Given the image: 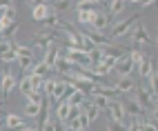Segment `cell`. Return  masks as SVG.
Listing matches in <instances>:
<instances>
[{
    "label": "cell",
    "instance_id": "obj_1",
    "mask_svg": "<svg viewBox=\"0 0 158 131\" xmlns=\"http://www.w3.org/2000/svg\"><path fill=\"white\" fill-rule=\"evenodd\" d=\"M140 23V14H136V16H129V18H125L120 20V23H116L109 31V38L111 40H120V38H129L131 36V31L134 27Z\"/></svg>",
    "mask_w": 158,
    "mask_h": 131
},
{
    "label": "cell",
    "instance_id": "obj_2",
    "mask_svg": "<svg viewBox=\"0 0 158 131\" xmlns=\"http://www.w3.org/2000/svg\"><path fill=\"white\" fill-rule=\"evenodd\" d=\"M56 38H58V31L56 29H47V27H43L38 31V34L34 36V47H38V49H49L51 45L56 42Z\"/></svg>",
    "mask_w": 158,
    "mask_h": 131
},
{
    "label": "cell",
    "instance_id": "obj_3",
    "mask_svg": "<svg viewBox=\"0 0 158 131\" xmlns=\"http://www.w3.org/2000/svg\"><path fill=\"white\" fill-rule=\"evenodd\" d=\"M65 58L71 60L76 67H91L89 51H85V49H73V47H69V49L65 51Z\"/></svg>",
    "mask_w": 158,
    "mask_h": 131
},
{
    "label": "cell",
    "instance_id": "obj_4",
    "mask_svg": "<svg viewBox=\"0 0 158 131\" xmlns=\"http://www.w3.org/2000/svg\"><path fill=\"white\" fill-rule=\"evenodd\" d=\"M134 93H136L134 98L140 102V107L145 109V111H147V109H154V107H156V96L149 91V87H136Z\"/></svg>",
    "mask_w": 158,
    "mask_h": 131
},
{
    "label": "cell",
    "instance_id": "obj_5",
    "mask_svg": "<svg viewBox=\"0 0 158 131\" xmlns=\"http://www.w3.org/2000/svg\"><path fill=\"white\" fill-rule=\"evenodd\" d=\"M49 16H54V7H51L49 2H43V0H40V2H36V5H34L31 18H34L36 23H45Z\"/></svg>",
    "mask_w": 158,
    "mask_h": 131
},
{
    "label": "cell",
    "instance_id": "obj_6",
    "mask_svg": "<svg viewBox=\"0 0 158 131\" xmlns=\"http://www.w3.org/2000/svg\"><path fill=\"white\" fill-rule=\"evenodd\" d=\"M107 113H109V120H116V122H125L127 125V109H125V102H118V100H114L107 109Z\"/></svg>",
    "mask_w": 158,
    "mask_h": 131
},
{
    "label": "cell",
    "instance_id": "obj_7",
    "mask_svg": "<svg viewBox=\"0 0 158 131\" xmlns=\"http://www.w3.org/2000/svg\"><path fill=\"white\" fill-rule=\"evenodd\" d=\"M14 60H18L16 49H14V40H0V62L9 64Z\"/></svg>",
    "mask_w": 158,
    "mask_h": 131
},
{
    "label": "cell",
    "instance_id": "obj_8",
    "mask_svg": "<svg viewBox=\"0 0 158 131\" xmlns=\"http://www.w3.org/2000/svg\"><path fill=\"white\" fill-rule=\"evenodd\" d=\"M134 71H136V64L131 62L129 53H125V56L118 60V64H116V69H114V73L118 76V78H125V76H131Z\"/></svg>",
    "mask_w": 158,
    "mask_h": 131
},
{
    "label": "cell",
    "instance_id": "obj_9",
    "mask_svg": "<svg viewBox=\"0 0 158 131\" xmlns=\"http://www.w3.org/2000/svg\"><path fill=\"white\" fill-rule=\"evenodd\" d=\"M54 69L62 76V78H67V76H71L73 71H76V64H73L71 60H67L65 53H60V58L56 60V67H54Z\"/></svg>",
    "mask_w": 158,
    "mask_h": 131
},
{
    "label": "cell",
    "instance_id": "obj_10",
    "mask_svg": "<svg viewBox=\"0 0 158 131\" xmlns=\"http://www.w3.org/2000/svg\"><path fill=\"white\" fill-rule=\"evenodd\" d=\"M25 125V118H20L18 113H7L5 116V129L7 131H23Z\"/></svg>",
    "mask_w": 158,
    "mask_h": 131
},
{
    "label": "cell",
    "instance_id": "obj_11",
    "mask_svg": "<svg viewBox=\"0 0 158 131\" xmlns=\"http://www.w3.org/2000/svg\"><path fill=\"white\" fill-rule=\"evenodd\" d=\"M116 91H118L120 96L123 93H134L136 91V80L131 78V76H125V78H118V80H116Z\"/></svg>",
    "mask_w": 158,
    "mask_h": 131
},
{
    "label": "cell",
    "instance_id": "obj_12",
    "mask_svg": "<svg viewBox=\"0 0 158 131\" xmlns=\"http://www.w3.org/2000/svg\"><path fill=\"white\" fill-rule=\"evenodd\" d=\"M129 40L131 42H136V45H147V42H149V34H147V29H145V25H136L134 27V31H131V36H129Z\"/></svg>",
    "mask_w": 158,
    "mask_h": 131
},
{
    "label": "cell",
    "instance_id": "obj_13",
    "mask_svg": "<svg viewBox=\"0 0 158 131\" xmlns=\"http://www.w3.org/2000/svg\"><path fill=\"white\" fill-rule=\"evenodd\" d=\"M18 82H20V80L16 78V73H9V71L5 69V76H2V80H0V89H2L5 96H9V93L14 91V87H16Z\"/></svg>",
    "mask_w": 158,
    "mask_h": 131
},
{
    "label": "cell",
    "instance_id": "obj_14",
    "mask_svg": "<svg viewBox=\"0 0 158 131\" xmlns=\"http://www.w3.org/2000/svg\"><path fill=\"white\" fill-rule=\"evenodd\" d=\"M60 53H62V51H60L56 45H51L49 49H45V51H43V62L47 64L49 69H54V67H56V60L60 58Z\"/></svg>",
    "mask_w": 158,
    "mask_h": 131
},
{
    "label": "cell",
    "instance_id": "obj_15",
    "mask_svg": "<svg viewBox=\"0 0 158 131\" xmlns=\"http://www.w3.org/2000/svg\"><path fill=\"white\" fill-rule=\"evenodd\" d=\"M136 71H138V76H140L143 80H149L152 73H154V60H152L149 56H145V58L140 60V64H138V69H136Z\"/></svg>",
    "mask_w": 158,
    "mask_h": 131
},
{
    "label": "cell",
    "instance_id": "obj_16",
    "mask_svg": "<svg viewBox=\"0 0 158 131\" xmlns=\"http://www.w3.org/2000/svg\"><path fill=\"white\" fill-rule=\"evenodd\" d=\"M125 109H127V116L129 118H143L145 116V109L140 107V102L136 100V98H129V100L125 102Z\"/></svg>",
    "mask_w": 158,
    "mask_h": 131
},
{
    "label": "cell",
    "instance_id": "obj_17",
    "mask_svg": "<svg viewBox=\"0 0 158 131\" xmlns=\"http://www.w3.org/2000/svg\"><path fill=\"white\" fill-rule=\"evenodd\" d=\"M69 113H71V104H69L67 100L58 102L56 109H54V116H56V120H60V122H67V120H69Z\"/></svg>",
    "mask_w": 158,
    "mask_h": 131
},
{
    "label": "cell",
    "instance_id": "obj_18",
    "mask_svg": "<svg viewBox=\"0 0 158 131\" xmlns=\"http://www.w3.org/2000/svg\"><path fill=\"white\" fill-rule=\"evenodd\" d=\"M96 9H78V23L85 25V27H91L94 20H96Z\"/></svg>",
    "mask_w": 158,
    "mask_h": 131
},
{
    "label": "cell",
    "instance_id": "obj_19",
    "mask_svg": "<svg viewBox=\"0 0 158 131\" xmlns=\"http://www.w3.org/2000/svg\"><path fill=\"white\" fill-rule=\"evenodd\" d=\"M65 89H67V78H60L56 80V87H54V93H51V102H62V96H65Z\"/></svg>",
    "mask_w": 158,
    "mask_h": 131
},
{
    "label": "cell",
    "instance_id": "obj_20",
    "mask_svg": "<svg viewBox=\"0 0 158 131\" xmlns=\"http://www.w3.org/2000/svg\"><path fill=\"white\" fill-rule=\"evenodd\" d=\"M109 20H111V16H109V14L98 11V14H96V20H94V25H91V29H96V31H105V29L109 27Z\"/></svg>",
    "mask_w": 158,
    "mask_h": 131
},
{
    "label": "cell",
    "instance_id": "obj_21",
    "mask_svg": "<svg viewBox=\"0 0 158 131\" xmlns=\"http://www.w3.org/2000/svg\"><path fill=\"white\" fill-rule=\"evenodd\" d=\"M67 102H69L71 107H80V109H82V104L87 102V91H85V89H80V87H78V91L73 93V96L69 98Z\"/></svg>",
    "mask_w": 158,
    "mask_h": 131
},
{
    "label": "cell",
    "instance_id": "obj_22",
    "mask_svg": "<svg viewBox=\"0 0 158 131\" xmlns=\"http://www.w3.org/2000/svg\"><path fill=\"white\" fill-rule=\"evenodd\" d=\"M91 102L96 104V107L100 109V111H107V109H109V104H111L114 100H109L107 96H100V93H91Z\"/></svg>",
    "mask_w": 158,
    "mask_h": 131
},
{
    "label": "cell",
    "instance_id": "obj_23",
    "mask_svg": "<svg viewBox=\"0 0 158 131\" xmlns=\"http://www.w3.org/2000/svg\"><path fill=\"white\" fill-rule=\"evenodd\" d=\"M82 111L87 113V118L91 120V122H96V120H98V116H100V109H98L96 104H94L91 100H87L85 104H82Z\"/></svg>",
    "mask_w": 158,
    "mask_h": 131
},
{
    "label": "cell",
    "instance_id": "obj_24",
    "mask_svg": "<svg viewBox=\"0 0 158 131\" xmlns=\"http://www.w3.org/2000/svg\"><path fill=\"white\" fill-rule=\"evenodd\" d=\"M18 87H20V93H23L25 98L34 91V82H31V76L29 73H25L23 78H20V82H18Z\"/></svg>",
    "mask_w": 158,
    "mask_h": 131
},
{
    "label": "cell",
    "instance_id": "obj_25",
    "mask_svg": "<svg viewBox=\"0 0 158 131\" xmlns=\"http://www.w3.org/2000/svg\"><path fill=\"white\" fill-rule=\"evenodd\" d=\"M14 49H16L18 60L20 58H34V47H29V45H18V42H14Z\"/></svg>",
    "mask_w": 158,
    "mask_h": 131
},
{
    "label": "cell",
    "instance_id": "obj_26",
    "mask_svg": "<svg viewBox=\"0 0 158 131\" xmlns=\"http://www.w3.org/2000/svg\"><path fill=\"white\" fill-rule=\"evenodd\" d=\"M102 58H105V49H100V47H91V49H89L91 67H94V64H100V62H102Z\"/></svg>",
    "mask_w": 158,
    "mask_h": 131
},
{
    "label": "cell",
    "instance_id": "obj_27",
    "mask_svg": "<svg viewBox=\"0 0 158 131\" xmlns=\"http://www.w3.org/2000/svg\"><path fill=\"white\" fill-rule=\"evenodd\" d=\"M91 71L96 73V78H107L109 73H114V69H111V67H107V64H102V62H100V64H94Z\"/></svg>",
    "mask_w": 158,
    "mask_h": 131
},
{
    "label": "cell",
    "instance_id": "obj_28",
    "mask_svg": "<svg viewBox=\"0 0 158 131\" xmlns=\"http://www.w3.org/2000/svg\"><path fill=\"white\" fill-rule=\"evenodd\" d=\"M125 5H127V0H109V16H118Z\"/></svg>",
    "mask_w": 158,
    "mask_h": 131
},
{
    "label": "cell",
    "instance_id": "obj_29",
    "mask_svg": "<svg viewBox=\"0 0 158 131\" xmlns=\"http://www.w3.org/2000/svg\"><path fill=\"white\" fill-rule=\"evenodd\" d=\"M40 111H43V104H34V102H27L25 104V116L27 118H38Z\"/></svg>",
    "mask_w": 158,
    "mask_h": 131
},
{
    "label": "cell",
    "instance_id": "obj_30",
    "mask_svg": "<svg viewBox=\"0 0 158 131\" xmlns=\"http://www.w3.org/2000/svg\"><path fill=\"white\" fill-rule=\"evenodd\" d=\"M16 34H18V23H9V27L5 29V34L0 36V38H2V40H11Z\"/></svg>",
    "mask_w": 158,
    "mask_h": 131
},
{
    "label": "cell",
    "instance_id": "obj_31",
    "mask_svg": "<svg viewBox=\"0 0 158 131\" xmlns=\"http://www.w3.org/2000/svg\"><path fill=\"white\" fill-rule=\"evenodd\" d=\"M29 76H31V82H34V91H43L45 76H38V73H29Z\"/></svg>",
    "mask_w": 158,
    "mask_h": 131
},
{
    "label": "cell",
    "instance_id": "obj_32",
    "mask_svg": "<svg viewBox=\"0 0 158 131\" xmlns=\"http://www.w3.org/2000/svg\"><path fill=\"white\" fill-rule=\"evenodd\" d=\"M127 131H143V118H129L127 120Z\"/></svg>",
    "mask_w": 158,
    "mask_h": 131
},
{
    "label": "cell",
    "instance_id": "obj_33",
    "mask_svg": "<svg viewBox=\"0 0 158 131\" xmlns=\"http://www.w3.org/2000/svg\"><path fill=\"white\" fill-rule=\"evenodd\" d=\"M43 100H45V93L43 91H31L27 96V102H34V104H43Z\"/></svg>",
    "mask_w": 158,
    "mask_h": 131
},
{
    "label": "cell",
    "instance_id": "obj_34",
    "mask_svg": "<svg viewBox=\"0 0 158 131\" xmlns=\"http://www.w3.org/2000/svg\"><path fill=\"white\" fill-rule=\"evenodd\" d=\"M147 82H149V84H147V87H149V91L158 98V71H154V73H152V78L147 80Z\"/></svg>",
    "mask_w": 158,
    "mask_h": 131
},
{
    "label": "cell",
    "instance_id": "obj_35",
    "mask_svg": "<svg viewBox=\"0 0 158 131\" xmlns=\"http://www.w3.org/2000/svg\"><path fill=\"white\" fill-rule=\"evenodd\" d=\"M129 58H131V62L136 64V69H138V64H140V60L145 58V53H143L140 49H131V51H129Z\"/></svg>",
    "mask_w": 158,
    "mask_h": 131
},
{
    "label": "cell",
    "instance_id": "obj_36",
    "mask_svg": "<svg viewBox=\"0 0 158 131\" xmlns=\"http://www.w3.org/2000/svg\"><path fill=\"white\" fill-rule=\"evenodd\" d=\"M78 125H80V131H89L91 120L87 118V113H85V111H80V116H78Z\"/></svg>",
    "mask_w": 158,
    "mask_h": 131
},
{
    "label": "cell",
    "instance_id": "obj_37",
    "mask_svg": "<svg viewBox=\"0 0 158 131\" xmlns=\"http://www.w3.org/2000/svg\"><path fill=\"white\" fill-rule=\"evenodd\" d=\"M107 131H127V125H125V122H116V120H109V122H107Z\"/></svg>",
    "mask_w": 158,
    "mask_h": 131
},
{
    "label": "cell",
    "instance_id": "obj_38",
    "mask_svg": "<svg viewBox=\"0 0 158 131\" xmlns=\"http://www.w3.org/2000/svg\"><path fill=\"white\" fill-rule=\"evenodd\" d=\"M54 87H56V80H54V78H47V80H45V87H43V93L51 98V93H54Z\"/></svg>",
    "mask_w": 158,
    "mask_h": 131
},
{
    "label": "cell",
    "instance_id": "obj_39",
    "mask_svg": "<svg viewBox=\"0 0 158 131\" xmlns=\"http://www.w3.org/2000/svg\"><path fill=\"white\" fill-rule=\"evenodd\" d=\"M5 20H7V23H16V7L14 5L5 7Z\"/></svg>",
    "mask_w": 158,
    "mask_h": 131
},
{
    "label": "cell",
    "instance_id": "obj_40",
    "mask_svg": "<svg viewBox=\"0 0 158 131\" xmlns=\"http://www.w3.org/2000/svg\"><path fill=\"white\" fill-rule=\"evenodd\" d=\"M49 71V67H47V64L45 62H36V67H34V71H31V73H38V76H45Z\"/></svg>",
    "mask_w": 158,
    "mask_h": 131
},
{
    "label": "cell",
    "instance_id": "obj_41",
    "mask_svg": "<svg viewBox=\"0 0 158 131\" xmlns=\"http://www.w3.org/2000/svg\"><path fill=\"white\" fill-rule=\"evenodd\" d=\"M56 9H58V11H65V9H69V0H56Z\"/></svg>",
    "mask_w": 158,
    "mask_h": 131
},
{
    "label": "cell",
    "instance_id": "obj_42",
    "mask_svg": "<svg viewBox=\"0 0 158 131\" xmlns=\"http://www.w3.org/2000/svg\"><path fill=\"white\" fill-rule=\"evenodd\" d=\"M143 131H156V127H154L152 120H143Z\"/></svg>",
    "mask_w": 158,
    "mask_h": 131
},
{
    "label": "cell",
    "instance_id": "obj_43",
    "mask_svg": "<svg viewBox=\"0 0 158 131\" xmlns=\"http://www.w3.org/2000/svg\"><path fill=\"white\" fill-rule=\"evenodd\" d=\"M152 5H156V0H138V7H140V9L152 7Z\"/></svg>",
    "mask_w": 158,
    "mask_h": 131
},
{
    "label": "cell",
    "instance_id": "obj_44",
    "mask_svg": "<svg viewBox=\"0 0 158 131\" xmlns=\"http://www.w3.org/2000/svg\"><path fill=\"white\" fill-rule=\"evenodd\" d=\"M43 131H56V120H49V122L43 127Z\"/></svg>",
    "mask_w": 158,
    "mask_h": 131
},
{
    "label": "cell",
    "instance_id": "obj_45",
    "mask_svg": "<svg viewBox=\"0 0 158 131\" xmlns=\"http://www.w3.org/2000/svg\"><path fill=\"white\" fill-rule=\"evenodd\" d=\"M78 2H85V5H100V0H78Z\"/></svg>",
    "mask_w": 158,
    "mask_h": 131
},
{
    "label": "cell",
    "instance_id": "obj_46",
    "mask_svg": "<svg viewBox=\"0 0 158 131\" xmlns=\"http://www.w3.org/2000/svg\"><path fill=\"white\" fill-rule=\"evenodd\" d=\"M152 118H154V120H158V104L152 109Z\"/></svg>",
    "mask_w": 158,
    "mask_h": 131
},
{
    "label": "cell",
    "instance_id": "obj_47",
    "mask_svg": "<svg viewBox=\"0 0 158 131\" xmlns=\"http://www.w3.org/2000/svg\"><path fill=\"white\" fill-rule=\"evenodd\" d=\"M9 5H11V0H0V9H2V7H9Z\"/></svg>",
    "mask_w": 158,
    "mask_h": 131
},
{
    "label": "cell",
    "instance_id": "obj_48",
    "mask_svg": "<svg viewBox=\"0 0 158 131\" xmlns=\"http://www.w3.org/2000/svg\"><path fill=\"white\" fill-rule=\"evenodd\" d=\"M23 131H38V127H25Z\"/></svg>",
    "mask_w": 158,
    "mask_h": 131
},
{
    "label": "cell",
    "instance_id": "obj_49",
    "mask_svg": "<svg viewBox=\"0 0 158 131\" xmlns=\"http://www.w3.org/2000/svg\"><path fill=\"white\" fill-rule=\"evenodd\" d=\"M152 122H154V127H156V131H158V120H154V118H152Z\"/></svg>",
    "mask_w": 158,
    "mask_h": 131
},
{
    "label": "cell",
    "instance_id": "obj_50",
    "mask_svg": "<svg viewBox=\"0 0 158 131\" xmlns=\"http://www.w3.org/2000/svg\"><path fill=\"white\" fill-rule=\"evenodd\" d=\"M2 76H5V71H0V80H2Z\"/></svg>",
    "mask_w": 158,
    "mask_h": 131
},
{
    "label": "cell",
    "instance_id": "obj_51",
    "mask_svg": "<svg viewBox=\"0 0 158 131\" xmlns=\"http://www.w3.org/2000/svg\"><path fill=\"white\" fill-rule=\"evenodd\" d=\"M156 51H158V38H156Z\"/></svg>",
    "mask_w": 158,
    "mask_h": 131
},
{
    "label": "cell",
    "instance_id": "obj_52",
    "mask_svg": "<svg viewBox=\"0 0 158 131\" xmlns=\"http://www.w3.org/2000/svg\"><path fill=\"white\" fill-rule=\"evenodd\" d=\"M0 118H2V109H0Z\"/></svg>",
    "mask_w": 158,
    "mask_h": 131
},
{
    "label": "cell",
    "instance_id": "obj_53",
    "mask_svg": "<svg viewBox=\"0 0 158 131\" xmlns=\"http://www.w3.org/2000/svg\"><path fill=\"white\" fill-rule=\"evenodd\" d=\"M156 104H158V98H156Z\"/></svg>",
    "mask_w": 158,
    "mask_h": 131
},
{
    "label": "cell",
    "instance_id": "obj_54",
    "mask_svg": "<svg viewBox=\"0 0 158 131\" xmlns=\"http://www.w3.org/2000/svg\"><path fill=\"white\" fill-rule=\"evenodd\" d=\"M156 5H158V0H156Z\"/></svg>",
    "mask_w": 158,
    "mask_h": 131
},
{
    "label": "cell",
    "instance_id": "obj_55",
    "mask_svg": "<svg viewBox=\"0 0 158 131\" xmlns=\"http://www.w3.org/2000/svg\"><path fill=\"white\" fill-rule=\"evenodd\" d=\"M31 2H34V0H31Z\"/></svg>",
    "mask_w": 158,
    "mask_h": 131
},
{
    "label": "cell",
    "instance_id": "obj_56",
    "mask_svg": "<svg viewBox=\"0 0 158 131\" xmlns=\"http://www.w3.org/2000/svg\"><path fill=\"white\" fill-rule=\"evenodd\" d=\"M0 40H2V38H0Z\"/></svg>",
    "mask_w": 158,
    "mask_h": 131
}]
</instances>
